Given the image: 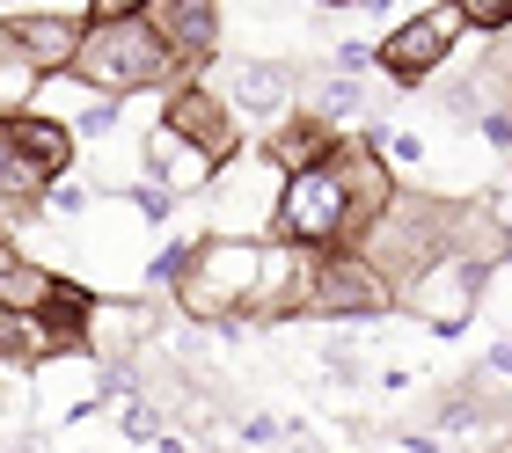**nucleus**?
<instances>
[{
	"label": "nucleus",
	"instance_id": "3",
	"mask_svg": "<svg viewBox=\"0 0 512 453\" xmlns=\"http://www.w3.org/2000/svg\"><path fill=\"white\" fill-rule=\"evenodd\" d=\"M381 307H395V285L381 278V264L359 242L315 249V264H308V315L315 322H366Z\"/></svg>",
	"mask_w": 512,
	"mask_h": 453
},
{
	"label": "nucleus",
	"instance_id": "7",
	"mask_svg": "<svg viewBox=\"0 0 512 453\" xmlns=\"http://www.w3.org/2000/svg\"><path fill=\"white\" fill-rule=\"evenodd\" d=\"M0 37H8V52H15V59H30L37 74H74L88 22H74V15H44V8H22L15 22H0Z\"/></svg>",
	"mask_w": 512,
	"mask_h": 453
},
{
	"label": "nucleus",
	"instance_id": "21",
	"mask_svg": "<svg viewBox=\"0 0 512 453\" xmlns=\"http://www.w3.org/2000/svg\"><path fill=\"white\" fill-rule=\"evenodd\" d=\"M315 8H366V0H315Z\"/></svg>",
	"mask_w": 512,
	"mask_h": 453
},
{
	"label": "nucleus",
	"instance_id": "1",
	"mask_svg": "<svg viewBox=\"0 0 512 453\" xmlns=\"http://www.w3.org/2000/svg\"><path fill=\"white\" fill-rule=\"evenodd\" d=\"M74 74H81L88 88H103L110 103H118V95H139V88H169V81H183V59L154 37V22H147V15H125V22H88Z\"/></svg>",
	"mask_w": 512,
	"mask_h": 453
},
{
	"label": "nucleus",
	"instance_id": "16",
	"mask_svg": "<svg viewBox=\"0 0 512 453\" xmlns=\"http://www.w3.org/2000/svg\"><path fill=\"white\" fill-rule=\"evenodd\" d=\"M454 15L469 22V30H512V0H454Z\"/></svg>",
	"mask_w": 512,
	"mask_h": 453
},
{
	"label": "nucleus",
	"instance_id": "5",
	"mask_svg": "<svg viewBox=\"0 0 512 453\" xmlns=\"http://www.w3.org/2000/svg\"><path fill=\"white\" fill-rule=\"evenodd\" d=\"M476 293H483V271L469 264V256H432V264L425 271H417L410 285H403V293H395V300H403V307H417V315H425L432 329H439V337H461V329H469V307H476Z\"/></svg>",
	"mask_w": 512,
	"mask_h": 453
},
{
	"label": "nucleus",
	"instance_id": "12",
	"mask_svg": "<svg viewBox=\"0 0 512 453\" xmlns=\"http://www.w3.org/2000/svg\"><path fill=\"white\" fill-rule=\"evenodd\" d=\"M213 169H220V161L198 154V147H183L176 132H154V139H147V176L169 190V198H183V190H205V183H213Z\"/></svg>",
	"mask_w": 512,
	"mask_h": 453
},
{
	"label": "nucleus",
	"instance_id": "22",
	"mask_svg": "<svg viewBox=\"0 0 512 453\" xmlns=\"http://www.w3.org/2000/svg\"><path fill=\"white\" fill-rule=\"evenodd\" d=\"M0 52H8V37H0Z\"/></svg>",
	"mask_w": 512,
	"mask_h": 453
},
{
	"label": "nucleus",
	"instance_id": "20",
	"mask_svg": "<svg viewBox=\"0 0 512 453\" xmlns=\"http://www.w3.org/2000/svg\"><path fill=\"white\" fill-rule=\"evenodd\" d=\"M483 373H512V344H491V359H483Z\"/></svg>",
	"mask_w": 512,
	"mask_h": 453
},
{
	"label": "nucleus",
	"instance_id": "13",
	"mask_svg": "<svg viewBox=\"0 0 512 453\" xmlns=\"http://www.w3.org/2000/svg\"><path fill=\"white\" fill-rule=\"evenodd\" d=\"M15 147H22V161H30V169H44V176H66V169H74V147H81V139H74V125H59V117H30V110H22L15 117Z\"/></svg>",
	"mask_w": 512,
	"mask_h": 453
},
{
	"label": "nucleus",
	"instance_id": "18",
	"mask_svg": "<svg viewBox=\"0 0 512 453\" xmlns=\"http://www.w3.org/2000/svg\"><path fill=\"white\" fill-rule=\"evenodd\" d=\"M125 432L132 439H161V417L147 410V402H125Z\"/></svg>",
	"mask_w": 512,
	"mask_h": 453
},
{
	"label": "nucleus",
	"instance_id": "8",
	"mask_svg": "<svg viewBox=\"0 0 512 453\" xmlns=\"http://www.w3.org/2000/svg\"><path fill=\"white\" fill-rule=\"evenodd\" d=\"M147 22H154V37L183 59V74L220 52V0H147Z\"/></svg>",
	"mask_w": 512,
	"mask_h": 453
},
{
	"label": "nucleus",
	"instance_id": "6",
	"mask_svg": "<svg viewBox=\"0 0 512 453\" xmlns=\"http://www.w3.org/2000/svg\"><path fill=\"white\" fill-rule=\"evenodd\" d=\"M161 132H176L183 147H198L213 161H235V147H242L235 110H227L220 88H169V103H161Z\"/></svg>",
	"mask_w": 512,
	"mask_h": 453
},
{
	"label": "nucleus",
	"instance_id": "15",
	"mask_svg": "<svg viewBox=\"0 0 512 453\" xmlns=\"http://www.w3.org/2000/svg\"><path fill=\"white\" fill-rule=\"evenodd\" d=\"M352 110H366V88H359L352 74L322 81V88L308 95V117H322V125H337V117H352Z\"/></svg>",
	"mask_w": 512,
	"mask_h": 453
},
{
	"label": "nucleus",
	"instance_id": "14",
	"mask_svg": "<svg viewBox=\"0 0 512 453\" xmlns=\"http://www.w3.org/2000/svg\"><path fill=\"white\" fill-rule=\"evenodd\" d=\"M0 359H8V366H44V359H59L44 315H15V307H0Z\"/></svg>",
	"mask_w": 512,
	"mask_h": 453
},
{
	"label": "nucleus",
	"instance_id": "4",
	"mask_svg": "<svg viewBox=\"0 0 512 453\" xmlns=\"http://www.w3.org/2000/svg\"><path fill=\"white\" fill-rule=\"evenodd\" d=\"M469 30V22L454 15V0H439V8H425V15H410L403 30H388L381 37V74L388 81H403V88H417V81H432V66H447V52H454V37Z\"/></svg>",
	"mask_w": 512,
	"mask_h": 453
},
{
	"label": "nucleus",
	"instance_id": "2",
	"mask_svg": "<svg viewBox=\"0 0 512 453\" xmlns=\"http://www.w3.org/2000/svg\"><path fill=\"white\" fill-rule=\"evenodd\" d=\"M271 242H293V249H337V242H359L352 183H344L337 154L322 161V169H308V176H286V183H278Z\"/></svg>",
	"mask_w": 512,
	"mask_h": 453
},
{
	"label": "nucleus",
	"instance_id": "17",
	"mask_svg": "<svg viewBox=\"0 0 512 453\" xmlns=\"http://www.w3.org/2000/svg\"><path fill=\"white\" fill-rule=\"evenodd\" d=\"M125 15H147V0H88V22H125Z\"/></svg>",
	"mask_w": 512,
	"mask_h": 453
},
{
	"label": "nucleus",
	"instance_id": "9",
	"mask_svg": "<svg viewBox=\"0 0 512 453\" xmlns=\"http://www.w3.org/2000/svg\"><path fill=\"white\" fill-rule=\"evenodd\" d=\"M286 103H293V66H278V59H242V66H227V110H235V117L278 125Z\"/></svg>",
	"mask_w": 512,
	"mask_h": 453
},
{
	"label": "nucleus",
	"instance_id": "10",
	"mask_svg": "<svg viewBox=\"0 0 512 453\" xmlns=\"http://www.w3.org/2000/svg\"><path fill=\"white\" fill-rule=\"evenodd\" d=\"M337 154V125H322V117H286V125H278L271 139H264V161L278 176H308V169H322V161Z\"/></svg>",
	"mask_w": 512,
	"mask_h": 453
},
{
	"label": "nucleus",
	"instance_id": "19",
	"mask_svg": "<svg viewBox=\"0 0 512 453\" xmlns=\"http://www.w3.org/2000/svg\"><path fill=\"white\" fill-rule=\"evenodd\" d=\"M15 161H22V147H15V117H0V183H8Z\"/></svg>",
	"mask_w": 512,
	"mask_h": 453
},
{
	"label": "nucleus",
	"instance_id": "11",
	"mask_svg": "<svg viewBox=\"0 0 512 453\" xmlns=\"http://www.w3.org/2000/svg\"><path fill=\"white\" fill-rule=\"evenodd\" d=\"M59 285L66 278L52 264H37V256H22L15 242H0V307H15V315H44Z\"/></svg>",
	"mask_w": 512,
	"mask_h": 453
}]
</instances>
